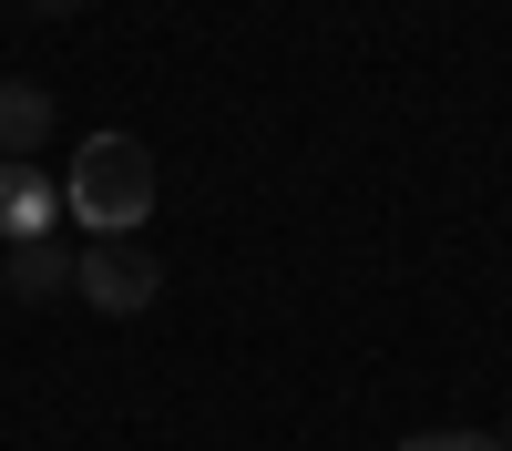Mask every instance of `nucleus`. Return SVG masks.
<instances>
[{
  "label": "nucleus",
  "mask_w": 512,
  "mask_h": 451,
  "mask_svg": "<svg viewBox=\"0 0 512 451\" xmlns=\"http://www.w3.org/2000/svg\"><path fill=\"white\" fill-rule=\"evenodd\" d=\"M154 195H164V164L144 134H123V123H103V134H82L72 144V175H62V216L82 236H134L154 216Z\"/></svg>",
  "instance_id": "obj_1"
},
{
  "label": "nucleus",
  "mask_w": 512,
  "mask_h": 451,
  "mask_svg": "<svg viewBox=\"0 0 512 451\" xmlns=\"http://www.w3.org/2000/svg\"><path fill=\"white\" fill-rule=\"evenodd\" d=\"M72 298L93 308V318H144L164 298V267L144 257L134 236H82V257H72Z\"/></svg>",
  "instance_id": "obj_2"
},
{
  "label": "nucleus",
  "mask_w": 512,
  "mask_h": 451,
  "mask_svg": "<svg viewBox=\"0 0 512 451\" xmlns=\"http://www.w3.org/2000/svg\"><path fill=\"white\" fill-rule=\"evenodd\" d=\"M0 236H62V185H41L31 164H0Z\"/></svg>",
  "instance_id": "obj_3"
},
{
  "label": "nucleus",
  "mask_w": 512,
  "mask_h": 451,
  "mask_svg": "<svg viewBox=\"0 0 512 451\" xmlns=\"http://www.w3.org/2000/svg\"><path fill=\"white\" fill-rule=\"evenodd\" d=\"M52 134V93L21 72H0V164H31V144Z\"/></svg>",
  "instance_id": "obj_4"
},
{
  "label": "nucleus",
  "mask_w": 512,
  "mask_h": 451,
  "mask_svg": "<svg viewBox=\"0 0 512 451\" xmlns=\"http://www.w3.org/2000/svg\"><path fill=\"white\" fill-rule=\"evenodd\" d=\"M72 257H82L72 236H21V246H11V298H62V287H72Z\"/></svg>",
  "instance_id": "obj_5"
},
{
  "label": "nucleus",
  "mask_w": 512,
  "mask_h": 451,
  "mask_svg": "<svg viewBox=\"0 0 512 451\" xmlns=\"http://www.w3.org/2000/svg\"><path fill=\"white\" fill-rule=\"evenodd\" d=\"M400 451H502V441L492 431H410Z\"/></svg>",
  "instance_id": "obj_6"
},
{
  "label": "nucleus",
  "mask_w": 512,
  "mask_h": 451,
  "mask_svg": "<svg viewBox=\"0 0 512 451\" xmlns=\"http://www.w3.org/2000/svg\"><path fill=\"white\" fill-rule=\"evenodd\" d=\"M31 11H41V21H62V11H72V0H31Z\"/></svg>",
  "instance_id": "obj_7"
},
{
  "label": "nucleus",
  "mask_w": 512,
  "mask_h": 451,
  "mask_svg": "<svg viewBox=\"0 0 512 451\" xmlns=\"http://www.w3.org/2000/svg\"><path fill=\"white\" fill-rule=\"evenodd\" d=\"M502 451H512V431H502Z\"/></svg>",
  "instance_id": "obj_8"
}]
</instances>
